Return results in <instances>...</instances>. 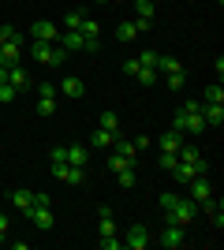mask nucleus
<instances>
[{
	"mask_svg": "<svg viewBox=\"0 0 224 250\" xmlns=\"http://www.w3.org/2000/svg\"><path fill=\"white\" fill-rule=\"evenodd\" d=\"M135 79H139L142 86H153V83H157V67H139V75H135Z\"/></svg>",
	"mask_w": 224,
	"mask_h": 250,
	"instance_id": "obj_30",
	"label": "nucleus"
},
{
	"mask_svg": "<svg viewBox=\"0 0 224 250\" xmlns=\"http://www.w3.org/2000/svg\"><path fill=\"white\" fill-rule=\"evenodd\" d=\"M194 213H198V206H194L191 198H176L168 206V224H180V228H187L194 220Z\"/></svg>",
	"mask_w": 224,
	"mask_h": 250,
	"instance_id": "obj_3",
	"label": "nucleus"
},
{
	"mask_svg": "<svg viewBox=\"0 0 224 250\" xmlns=\"http://www.w3.org/2000/svg\"><path fill=\"white\" fill-rule=\"evenodd\" d=\"M176 161H180L176 153H161V168H164V172H172V168H176Z\"/></svg>",
	"mask_w": 224,
	"mask_h": 250,
	"instance_id": "obj_36",
	"label": "nucleus"
},
{
	"mask_svg": "<svg viewBox=\"0 0 224 250\" xmlns=\"http://www.w3.org/2000/svg\"><path fill=\"white\" fill-rule=\"evenodd\" d=\"M157 146H161V153H180L183 135H180V131H164V135L157 138Z\"/></svg>",
	"mask_w": 224,
	"mask_h": 250,
	"instance_id": "obj_16",
	"label": "nucleus"
},
{
	"mask_svg": "<svg viewBox=\"0 0 224 250\" xmlns=\"http://www.w3.org/2000/svg\"><path fill=\"white\" fill-rule=\"evenodd\" d=\"M64 161H67V146H56L53 149V165H64Z\"/></svg>",
	"mask_w": 224,
	"mask_h": 250,
	"instance_id": "obj_40",
	"label": "nucleus"
},
{
	"mask_svg": "<svg viewBox=\"0 0 224 250\" xmlns=\"http://www.w3.org/2000/svg\"><path fill=\"white\" fill-rule=\"evenodd\" d=\"M157 67H161L164 75H172V71H183V63L176 60V56H157Z\"/></svg>",
	"mask_w": 224,
	"mask_h": 250,
	"instance_id": "obj_26",
	"label": "nucleus"
},
{
	"mask_svg": "<svg viewBox=\"0 0 224 250\" xmlns=\"http://www.w3.org/2000/svg\"><path fill=\"white\" fill-rule=\"evenodd\" d=\"M135 149H149V135H139V138H135Z\"/></svg>",
	"mask_w": 224,
	"mask_h": 250,
	"instance_id": "obj_42",
	"label": "nucleus"
},
{
	"mask_svg": "<svg viewBox=\"0 0 224 250\" xmlns=\"http://www.w3.org/2000/svg\"><path fill=\"white\" fill-rule=\"evenodd\" d=\"M97 243H101L105 250H120V247H123V239H116V235H108V239H97Z\"/></svg>",
	"mask_w": 224,
	"mask_h": 250,
	"instance_id": "obj_38",
	"label": "nucleus"
},
{
	"mask_svg": "<svg viewBox=\"0 0 224 250\" xmlns=\"http://www.w3.org/2000/svg\"><path fill=\"white\" fill-rule=\"evenodd\" d=\"M86 161H90V153H86L82 146H67V165H79V168H86Z\"/></svg>",
	"mask_w": 224,
	"mask_h": 250,
	"instance_id": "obj_25",
	"label": "nucleus"
},
{
	"mask_svg": "<svg viewBox=\"0 0 224 250\" xmlns=\"http://www.w3.org/2000/svg\"><path fill=\"white\" fill-rule=\"evenodd\" d=\"M8 86H11V90H26V86H30V75H26L22 63H11V67H8Z\"/></svg>",
	"mask_w": 224,
	"mask_h": 250,
	"instance_id": "obj_14",
	"label": "nucleus"
},
{
	"mask_svg": "<svg viewBox=\"0 0 224 250\" xmlns=\"http://www.w3.org/2000/svg\"><path fill=\"white\" fill-rule=\"evenodd\" d=\"M26 217H30L41 231H49V228L56 224V217H53V209H49V206H41V209H34V206H30V209H26Z\"/></svg>",
	"mask_w": 224,
	"mask_h": 250,
	"instance_id": "obj_12",
	"label": "nucleus"
},
{
	"mask_svg": "<svg viewBox=\"0 0 224 250\" xmlns=\"http://www.w3.org/2000/svg\"><path fill=\"white\" fill-rule=\"evenodd\" d=\"M198 209H205V217L213 220V228H217V231L224 228V206H221V202H217V198H205V202H202V206H198Z\"/></svg>",
	"mask_w": 224,
	"mask_h": 250,
	"instance_id": "obj_13",
	"label": "nucleus"
},
{
	"mask_svg": "<svg viewBox=\"0 0 224 250\" xmlns=\"http://www.w3.org/2000/svg\"><path fill=\"white\" fill-rule=\"evenodd\" d=\"M82 19H86L82 11H67V15H64V30H79V26H82Z\"/></svg>",
	"mask_w": 224,
	"mask_h": 250,
	"instance_id": "obj_29",
	"label": "nucleus"
},
{
	"mask_svg": "<svg viewBox=\"0 0 224 250\" xmlns=\"http://www.w3.org/2000/svg\"><path fill=\"white\" fill-rule=\"evenodd\" d=\"M60 94H64V97H82V94H86L82 79H75V75H67L64 83H60Z\"/></svg>",
	"mask_w": 224,
	"mask_h": 250,
	"instance_id": "obj_19",
	"label": "nucleus"
},
{
	"mask_svg": "<svg viewBox=\"0 0 224 250\" xmlns=\"http://www.w3.org/2000/svg\"><path fill=\"white\" fill-rule=\"evenodd\" d=\"M108 4H120V0H108Z\"/></svg>",
	"mask_w": 224,
	"mask_h": 250,
	"instance_id": "obj_45",
	"label": "nucleus"
},
{
	"mask_svg": "<svg viewBox=\"0 0 224 250\" xmlns=\"http://www.w3.org/2000/svg\"><path fill=\"white\" fill-rule=\"evenodd\" d=\"M86 179V168H79V165H67L64 168V176H60V183H71V187H79Z\"/></svg>",
	"mask_w": 224,
	"mask_h": 250,
	"instance_id": "obj_21",
	"label": "nucleus"
},
{
	"mask_svg": "<svg viewBox=\"0 0 224 250\" xmlns=\"http://www.w3.org/2000/svg\"><path fill=\"white\" fill-rule=\"evenodd\" d=\"M116 183H120L123 190H131V187H135V165H127L123 172H116Z\"/></svg>",
	"mask_w": 224,
	"mask_h": 250,
	"instance_id": "obj_27",
	"label": "nucleus"
},
{
	"mask_svg": "<svg viewBox=\"0 0 224 250\" xmlns=\"http://www.w3.org/2000/svg\"><path fill=\"white\" fill-rule=\"evenodd\" d=\"M30 194L34 190H26V187L11 190V209H22V213H26V209H30Z\"/></svg>",
	"mask_w": 224,
	"mask_h": 250,
	"instance_id": "obj_22",
	"label": "nucleus"
},
{
	"mask_svg": "<svg viewBox=\"0 0 224 250\" xmlns=\"http://www.w3.org/2000/svg\"><path fill=\"white\" fill-rule=\"evenodd\" d=\"M172 131H180L183 138H187V135H202L205 120H202V112H187V108H180L176 120H172Z\"/></svg>",
	"mask_w": 224,
	"mask_h": 250,
	"instance_id": "obj_2",
	"label": "nucleus"
},
{
	"mask_svg": "<svg viewBox=\"0 0 224 250\" xmlns=\"http://www.w3.org/2000/svg\"><path fill=\"white\" fill-rule=\"evenodd\" d=\"M149 243H153V239H149V231L142 228V224H131V228H127V239H123V247H131V250H146Z\"/></svg>",
	"mask_w": 224,
	"mask_h": 250,
	"instance_id": "obj_10",
	"label": "nucleus"
},
{
	"mask_svg": "<svg viewBox=\"0 0 224 250\" xmlns=\"http://www.w3.org/2000/svg\"><path fill=\"white\" fill-rule=\"evenodd\" d=\"M123 75H131V79H135V75H139V60H123Z\"/></svg>",
	"mask_w": 224,
	"mask_h": 250,
	"instance_id": "obj_41",
	"label": "nucleus"
},
{
	"mask_svg": "<svg viewBox=\"0 0 224 250\" xmlns=\"http://www.w3.org/2000/svg\"><path fill=\"white\" fill-rule=\"evenodd\" d=\"M112 149H116V153H123V157H127V161H135V153H139V149H135V142H127V138H123V135H116V142H112Z\"/></svg>",
	"mask_w": 224,
	"mask_h": 250,
	"instance_id": "obj_24",
	"label": "nucleus"
},
{
	"mask_svg": "<svg viewBox=\"0 0 224 250\" xmlns=\"http://www.w3.org/2000/svg\"><path fill=\"white\" fill-rule=\"evenodd\" d=\"M157 243L164 250H180L183 243H187V228H180V224H164V228L157 231Z\"/></svg>",
	"mask_w": 224,
	"mask_h": 250,
	"instance_id": "obj_4",
	"label": "nucleus"
},
{
	"mask_svg": "<svg viewBox=\"0 0 224 250\" xmlns=\"http://www.w3.org/2000/svg\"><path fill=\"white\" fill-rule=\"evenodd\" d=\"M97 231H101V239L116 235V220H112V209L108 206H97Z\"/></svg>",
	"mask_w": 224,
	"mask_h": 250,
	"instance_id": "obj_11",
	"label": "nucleus"
},
{
	"mask_svg": "<svg viewBox=\"0 0 224 250\" xmlns=\"http://www.w3.org/2000/svg\"><path fill=\"white\" fill-rule=\"evenodd\" d=\"M116 135L120 131H105V127H94V149H112V142H116Z\"/></svg>",
	"mask_w": 224,
	"mask_h": 250,
	"instance_id": "obj_18",
	"label": "nucleus"
},
{
	"mask_svg": "<svg viewBox=\"0 0 224 250\" xmlns=\"http://www.w3.org/2000/svg\"><path fill=\"white\" fill-rule=\"evenodd\" d=\"M30 34H34V42H56V38H60V26L49 22V19H38L30 26Z\"/></svg>",
	"mask_w": 224,
	"mask_h": 250,
	"instance_id": "obj_9",
	"label": "nucleus"
},
{
	"mask_svg": "<svg viewBox=\"0 0 224 250\" xmlns=\"http://www.w3.org/2000/svg\"><path fill=\"white\" fill-rule=\"evenodd\" d=\"M30 52H34V60L45 63V67H56V63L67 60V49H60V42H34Z\"/></svg>",
	"mask_w": 224,
	"mask_h": 250,
	"instance_id": "obj_1",
	"label": "nucleus"
},
{
	"mask_svg": "<svg viewBox=\"0 0 224 250\" xmlns=\"http://www.w3.org/2000/svg\"><path fill=\"white\" fill-rule=\"evenodd\" d=\"M139 22H135V19H127V22H120V26H116V38H120V42H135V38H139Z\"/></svg>",
	"mask_w": 224,
	"mask_h": 250,
	"instance_id": "obj_20",
	"label": "nucleus"
},
{
	"mask_svg": "<svg viewBox=\"0 0 224 250\" xmlns=\"http://www.w3.org/2000/svg\"><path fill=\"white\" fill-rule=\"evenodd\" d=\"M53 112H56V86L38 83V116H53Z\"/></svg>",
	"mask_w": 224,
	"mask_h": 250,
	"instance_id": "obj_5",
	"label": "nucleus"
},
{
	"mask_svg": "<svg viewBox=\"0 0 224 250\" xmlns=\"http://www.w3.org/2000/svg\"><path fill=\"white\" fill-rule=\"evenodd\" d=\"M8 83V67H4V63H0V86Z\"/></svg>",
	"mask_w": 224,
	"mask_h": 250,
	"instance_id": "obj_43",
	"label": "nucleus"
},
{
	"mask_svg": "<svg viewBox=\"0 0 224 250\" xmlns=\"http://www.w3.org/2000/svg\"><path fill=\"white\" fill-rule=\"evenodd\" d=\"M30 206H34V209L49 206V194H45V190H34V194H30Z\"/></svg>",
	"mask_w": 224,
	"mask_h": 250,
	"instance_id": "obj_35",
	"label": "nucleus"
},
{
	"mask_svg": "<svg viewBox=\"0 0 224 250\" xmlns=\"http://www.w3.org/2000/svg\"><path fill=\"white\" fill-rule=\"evenodd\" d=\"M127 165H135V161H127L123 153H112V157H108V168H112V172H123Z\"/></svg>",
	"mask_w": 224,
	"mask_h": 250,
	"instance_id": "obj_32",
	"label": "nucleus"
},
{
	"mask_svg": "<svg viewBox=\"0 0 224 250\" xmlns=\"http://www.w3.org/2000/svg\"><path fill=\"white\" fill-rule=\"evenodd\" d=\"M164 83H168V90H183V86H187V71H172V75H164Z\"/></svg>",
	"mask_w": 224,
	"mask_h": 250,
	"instance_id": "obj_28",
	"label": "nucleus"
},
{
	"mask_svg": "<svg viewBox=\"0 0 224 250\" xmlns=\"http://www.w3.org/2000/svg\"><path fill=\"white\" fill-rule=\"evenodd\" d=\"M82 52H90V56H94V52H101V38H86Z\"/></svg>",
	"mask_w": 224,
	"mask_h": 250,
	"instance_id": "obj_37",
	"label": "nucleus"
},
{
	"mask_svg": "<svg viewBox=\"0 0 224 250\" xmlns=\"http://www.w3.org/2000/svg\"><path fill=\"white\" fill-rule=\"evenodd\" d=\"M202 120H205V127H221L224 124V104H205L202 101Z\"/></svg>",
	"mask_w": 224,
	"mask_h": 250,
	"instance_id": "obj_17",
	"label": "nucleus"
},
{
	"mask_svg": "<svg viewBox=\"0 0 224 250\" xmlns=\"http://www.w3.org/2000/svg\"><path fill=\"white\" fill-rule=\"evenodd\" d=\"M15 97H19V90H11L8 83L0 86V104H11V101H15Z\"/></svg>",
	"mask_w": 224,
	"mask_h": 250,
	"instance_id": "obj_33",
	"label": "nucleus"
},
{
	"mask_svg": "<svg viewBox=\"0 0 224 250\" xmlns=\"http://www.w3.org/2000/svg\"><path fill=\"white\" fill-rule=\"evenodd\" d=\"M97 127H105V131H120V116L116 112H101V124Z\"/></svg>",
	"mask_w": 224,
	"mask_h": 250,
	"instance_id": "obj_31",
	"label": "nucleus"
},
{
	"mask_svg": "<svg viewBox=\"0 0 224 250\" xmlns=\"http://www.w3.org/2000/svg\"><path fill=\"white\" fill-rule=\"evenodd\" d=\"M202 101H205V104H224V86H221V83H213V86H205V94H202Z\"/></svg>",
	"mask_w": 224,
	"mask_h": 250,
	"instance_id": "obj_23",
	"label": "nucleus"
},
{
	"mask_svg": "<svg viewBox=\"0 0 224 250\" xmlns=\"http://www.w3.org/2000/svg\"><path fill=\"white\" fill-rule=\"evenodd\" d=\"M135 11H139V30L146 34L149 26H153V15H157V4H153V0H135Z\"/></svg>",
	"mask_w": 224,
	"mask_h": 250,
	"instance_id": "obj_8",
	"label": "nucleus"
},
{
	"mask_svg": "<svg viewBox=\"0 0 224 250\" xmlns=\"http://www.w3.org/2000/svg\"><path fill=\"white\" fill-rule=\"evenodd\" d=\"M139 67H157V52H153V49H146V52L139 56Z\"/></svg>",
	"mask_w": 224,
	"mask_h": 250,
	"instance_id": "obj_34",
	"label": "nucleus"
},
{
	"mask_svg": "<svg viewBox=\"0 0 224 250\" xmlns=\"http://www.w3.org/2000/svg\"><path fill=\"white\" fill-rule=\"evenodd\" d=\"M0 45H4V34H0Z\"/></svg>",
	"mask_w": 224,
	"mask_h": 250,
	"instance_id": "obj_44",
	"label": "nucleus"
},
{
	"mask_svg": "<svg viewBox=\"0 0 224 250\" xmlns=\"http://www.w3.org/2000/svg\"><path fill=\"white\" fill-rule=\"evenodd\" d=\"M187 198H191L194 206H202L205 198H213V183H209L205 176H194L191 183H187Z\"/></svg>",
	"mask_w": 224,
	"mask_h": 250,
	"instance_id": "obj_6",
	"label": "nucleus"
},
{
	"mask_svg": "<svg viewBox=\"0 0 224 250\" xmlns=\"http://www.w3.org/2000/svg\"><path fill=\"white\" fill-rule=\"evenodd\" d=\"M19 60H22V34L0 45V63H4V67H11V63H19Z\"/></svg>",
	"mask_w": 224,
	"mask_h": 250,
	"instance_id": "obj_7",
	"label": "nucleus"
},
{
	"mask_svg": "<svg viewBox=\"0 0 224 250\" xmlns=\"http://www.w3.org/2000/svg\"><path fill=\"white\" fill-rule=\"evenodd\" d=\"M56 42H60V49H67V52H79L86 45V38L79 30H60V38H56Z\"/></svg>",
	"mask_w": 224,
	"mask_h": 250,
	"instance_id": "obj_15",
	"label": "nucleus"
},
{
	"mask_svg": "<svg viewBox=\"0 0 224 250\" xmlns=\"http://www.w3.org/2000/svg\"><path fill=\"white\" fill-rule=\"evenodd\" d=\"M0 243H8V213L0 209Z\"/></svg>",
	"mask_w": 224,
	"mask_h": 250,
	"instance_id": "obj_39",
	"label": "nucleus"
}]
</instances>
